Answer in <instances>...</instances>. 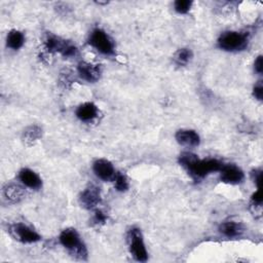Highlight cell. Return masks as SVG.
Returning <instances> with one entry per match:
<instances>
[{"mask_svg":"<svg viewBox=\"0 0 263 263\" xmlns=\"http://www.w3.org/2000/svg\"><path fill=\"white\" fill-rule=\"evenodd\" d=\"M46 48L49 51H57L62 53L64 57L70 58L77 53V48L71 43L67 42L55 36H50L46 40Z\"/></svg>","mask_w":263,"mask_h":263,"instance_id":"7","label":"cell"},{"mask_svg":"<svg viewBox=\"0 0 263 263\" xmlns=\"http://www.w3.org/2000/svg\"><path fill=\"white\" fill-rule=\"evenodd\" d=\"M176 140L180 145L185 147H196L199 145L200 139L198 134L192 129H180L176 133Z\"/></svg>","mask_w":263,"mask_h":263,"instance_id":"12","label":"cell"},{"mask_svg":"<svg viewBox=\"0 0 263 263\" xmlns=\"http://www.w3.org/2000/svg\"><path fill=\"white\" fill-rule=\"evenodd\" d=\"M219 230L227 237H237L242 234L245 229L240 223L234 221H227L220 225Z\"/></svg>","mask_w":263,"mask_h":263,"instance_id":"16","label":"cell"},{"mask_svg":"<svg viewBox=\"0 0 263 263\" xmlns=\"http://www.w3.org/2000/svg\"><path fill=\"white\" fill-rule=\"evenodd\" d=\"M253 95L257 100H259V101L262 100V98H263V86H262L261 83H258L257 85H255L254 90H253Z\"/></svg>","mask_w":263,"mask_h":263,"instance_id":"24","label":"cell"},{"mask_svg":"<svg viewBox=\"0 0 263 263\" xmlns=\"http://www.w3.org/2000/svg\"><path fill=\"white\" fill-rule=\"evenodd\" d=\"M98 115V108L93 103L81 104L76 110V116L82 121H90Z\"/></svg>","mask_w":263,"mask_h":263,"instance_id":"15","label":"cell"},{"mask_svg":"<svg viewBox=\"0 0 263 263\" xmlns=\"http://www.w3.org/2000/svg\"><path fill=\"white\" fill-rule=\"evenodd\" d=\"M18 179L24 185L32 189H39L42 186L40 177L30 168H23L18 174Z\"/></svg>","mask_w":263,"mask_h":263,"instance_id":"13","label":"cell"},{"mask_svg":"<svg viewBox=\"0 0 263 263\" xmlns=\"http://www.w3.org/2000/svg\"><path fill=\"white\" fill-rule=\"evenodd\" d=\"M249 42L248 36L245 33L229 31L223 33L219 39V47L226 51H239L247 47Z\"/></svg>","mask_w":263,"mask_h":263,"instance_id":"3","label":"cell"},{"mask_svg":"<svg viewBox=\"0 0 263 263\" xmlns=\"http://www.w3.org/2000/svg\"><path fill=\"white\" fill-rule=\"evenodd\" d=\"M220 171H221V180L228 184H239L242 182L245 178L242 171L234 164L222 165Z\"/></svg>","mask_w":263,"mask_h":263,"instance_id":"10","label":"cell"},{"mask_svg":"<svg viewBox=\"0 0 263 263\" xmlns=\"http://www.w3.org/2000/svg\"><path fill=\"white\" fill-rule=\"evenodd\" d=\"M80 203L85 209H93L96 208L101 201V193L100 188L95 185H90L85 188L82 193L80 194Z\"/></svg>","mask_w":263,"mask_h":263,"instance_id":"8","label":"cell"},{"mask_svg":"<svg viewBox=\"0 0 263 263\" xmlns=\"http://www.w3.org/2000/svg\"><path fill=\"white\" fill-rule=\"evenodd\" d=\"M61 243L70 251V253L80 259L85 260L87 257V251L84 243L81 241L78 232L73 228H67L60 234Z\"/></svg>","mask_w":263,"mask_h":263,"instance_id":"2","label":"cell"},{"mask_svg":"<svg viewBox=\"0 0 263 263\" xmlns=\"http://www.w3.org/2000/svg\"><path fill=\"white\" fill-rule=\"evenodd\" d=\"M254 69H255V71H256L257 73H259V74L262 73V71H263V60H262V55H259V57L256 59V61H255V63H254Z\"/></svg>","mask_w":263,"mask_h":263,"instance_id":"26","label":"cell"},{"mask_svg":"<svg viewBox=\"0 0 263 263\" xmlns=\"http://www.w3.org/2000/svg\"><path fill=\"white\" fill-rule=\"evenodd\" d=\"M193 54L189 48H181L175 54V61L179 65H186L191 59Z\"/></svg>","mask_w":263,"mask_h":263,"instance_id":"19","label":"cell"},{"mask_svg":"<svg viewBox=\"0 0 263 263\" xmlns=\"http://www.w3.org/2000/svg\"><path fill=\"white\" fill-rule=\"evenodd\" d=\"M128 248L132 256L139 262H146L148 253L144 243L142 232L139 228H132L127 234Z\"/></svg>","mask_w":263,"mask_h":263,"instance_id":"4","label":"cell"},{"mask_svg":"<svg viewBox=\"0 0 263 263\" xmlns=\"http://www.w3.org/2000/svg\"><path fill=\"white\" fill-rule=\"evenodd\" d=\"M89 44L103 54H112L114 52V43L112 39L101 29H95L89 36Z\"/></svg>","mask_w":263,"mask_h":263,"instance_id":"5","label":"cell"},{"mask_svg":"<svg viewBox=\"0 0 263 263\" xmlns=\"http://www.w3.org/2000/svg\"><path fill=\"white\" fill-rule=\"evenodd\" d=\"M192 5V1L189 0H178L174 3L175 10L178 13H187Z\"/></svg>","mask_w":263,"mask_h":263,"instance_id":"21","label":"cell"},{"mask_svg":"<svg viewBox=\"0 0 263 263\" xmlns=\"http://www.w3.org/2000/svg\"><path fill=\"white\" fill-rule=\"evenodd\" d=\"M92 170L98 178L103 181H113L116 172L112 165V163L106 159H98L93 162Z\"/></svg>","mask_w":263,"mask_h":263,"instance_id":"9","label":"cell"},{"mask_svg":"<svg viewBox=\"0 0 263 263\" xmlns=\"http://www.w3.org/2000/svg\"><path fill=\"white\" fill-rule=\"evenodd\" d=\"M9 233L11 236L22 242L31 243L40 240V235L32 228L23 223H16L9 227Z\"/></svg>","mask_w":263,"mask_h":263,"instance_id":"6","label":"cell"},{"mask_svg":"<svg viewBox=\"0 0 263 263\" xmlns=\"http://www.w3.org/2000/svg\"><path fill=\"white\" fill-rule=\"evenodd\" d=\"M252 178L255 182V184L257 185L258 188H260L261 185V179H262V172L261 170H255L252 172Z\"/></svg>","mask_w":263,"mask_h":263,"instance_id":"23","label":"cell"},{"mask_svg":"<svg viewBox=\"0 0 263 263\" xmlns=\"http://www.w3.org/2000/svg\"><path fill=\"white\" fill-rule=\"evenodd\" d=\"M42 136V129L37 125H31L27 127L23 133V141L28 146L33 145Z\"/></svg>","mask_w":263,"mask_h":263,"instance_id":"17","label":"cell"},{"mask_svg":"<svg viewBox=\"0 0 263 263\" xmlns=\"http://www.w3.org/2000/svg\"><path fill=\"white\" fill-rule=\"evenodd\" d=\"M179 162L196 180L205 177L210 173L220 171L222 167V163L218 159H199L195 154L190 152L182 153L179 157Z\"/></svg>","mask_w":263,"mask_h":263,"instance_id":"1","label":"cell"},{"mask_svg":"<svg viewBox=\"0 0 263 263\" xmlns=\"http://www.w3.org/2000/svg\"><path fill=\"white\" fill-rule=\"evenodd\" d=\"M252 203L262 204V193H261L260 188H258V190L252 195Z\"/></svg>","mask_w":263,"mask_h":263,"instance_id":"25","label":"cell"},{"mask_svg":"<svg viewBox=\"0 0 263 263\" xmlns=\"http://www.w3.org/2000/svg\"><path fill=\"white\" fill-rule=\"evenodd\" d=\"M2 196L8 202H18L25 196V190L17 184H7L2 189Z\"/></svg>","mask_w":263,"mask_h":263,"instance_id":"14","label":"cell"},{"mask_svg":"<svg viewBox=\"0 0 263 263\" xmlns=\"http://www.w3.org/2000/svg\"><path fill=\"white\" fill-rule=\"evenodd\" d=\"M106 220H107V216H106V214H105L104 212H102L101 210L96 211L95 216H93V219H92V221H93L95 224H98V225L104 224V223L106 222Z\"/></svg>","mask_w":263,"mask_h":263,"instance_id":"22","label":"cell"},{"mask_svg":"<svg viewBox=\"0 0 263 263\" xmlns=\"http://www.w3.org/2000/svg\"><path fill=\"white\" fill-rule=\"evenodd\" d=\"M25 42V36L22 32L17 30H11L6 38V45L11 49H18L23 46Z\"/></svg>","mask_w":263,"mask_h":263,"instance_id":"18","label":"cell"},{"mask_svg":"<svg viewBox=\"0 0 263 263\" xmlns=\"http://www.w3.org/2000/svg\"><path fill=\"white\" fill-rule=\"evenodd\" d=\"M77 70H78L79 76L87 82H96L100 79L101 69L98 65L81 62L78 65Z\"/></svg>","mask_w":263,"mask_h":263,"instance_id":"11","label":"cell"},{"mask_svg":"<svg viewBox=\"0 0 263 263\" xmlns=\"http://www.w3.org/2000/svg\"><path fill=\"white\" fill-rule=\"evenodd\" d=\"M114 185L118 191H126L128 189V181L126 177L121 173H116L114 178Z\"/></svg>","mask_w":263,"mask_h":263,"instance_id":"20","label":"cell"}]
</instances>
